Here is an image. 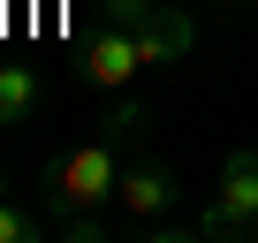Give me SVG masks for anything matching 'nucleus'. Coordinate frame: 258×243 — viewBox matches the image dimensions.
Returning <instances> with one entry per match:
<instances>
[{"label":"nucleus","mask_w":258,"mask_h":243,"mask_svg":"<svg viewBox=\"0 0 258 243\" xmlns=\"http://www.w3.org/2000/svg\"><path fill=\"white\" fill-rule=\"evenodd\" d=\"M38 106H46L38 69H23V61H0V130H31V122H38Z\"/></svg>","instance_id":"423d86ee"},{"label":"nucleus","mask_w":258,"mask_h":243,"mask_svg":"<svg viewBox=\"0 0 258 243\" xmlns=\"http://www.w3.org/2000/svg\"><path fill=\"white\" fill-rule=\"evenodd\" d=\"M76 76H84L91 91L129 99V84L145 76V53H137V38H129L114 16H99V31H91V38H84V53H76Z\"/></svg>","instance_id":"20e7f679"},{"label":"nucleus","mask_w":258,"mask_h":243,"mask_svg":"<svg viewBox=\"0 0 258 243\" xmlns=\"http://www.w3.org/2000/svg\"><path fill=\"white\" fill-rule=\"evenodd\" d=\"M243 243H258V220H250V228H243Z\"/></svg>","instance_id":"1a4fd4ad"},{"label":"nucleus","mask_w":258,"mask_h":243,"mask_svg":"<svg viewBox=\"0 0 258 243\" xmlns=\"http://www.w3.org/2000/svg\"><path fill=\"white\" fill-rule=\"evenodd\" d=\"M213 8H258V0H213Z\"/></svg>","instance_id":"6e6552de"},{"label":"nucleus","mask_w":258,"mask_h":243,"mask_svg":"<svg viewBox=\"0 0 258 243\" xmlns=\"http://www.w3.org/2000/svg\"><path fill=\"white\" fill-rule=\"evenodd\" d=\"M99 16H114L129 38H137L145 69H175V61H190V46H198L182 0H99Z\"/></svg>","instance_id":"f03ea898"},{"label":"nucleus","mask_w":258,"mask_h":243,"mask_svg":"<svg viewBox=\"0 0 258 243\" xmlns=\"http://www.w3.org/2000/svg\"><path fill=\"white\" fill-rule=\"evenodd\" d=\"M175 167L167 160H152V152H129V167H121V190H114V205L129 213V228H152V235H175V228H160L167 220V205H175Z\"/></svg>","instance_id":"39448f33"},{"label":"nucleus","mask_w":258,"mask_h":243,"mask_svg":"<svg viewBox=\"0 0 258 243\" xmlns=\"http://www.w3.org/2000/svg\"><path fill=\"white\" fill-rule=\"evenodd\" d=\"M250 220H258V145H235L228 167H220V190L205 198L190 235H243Z\"/></svg>","instance_id":"7ed1b4c3"},{"label":"nucleus","mask_w":258,"mask_h":243,"mask_svg":"<svg viewBox=\"0 0 258 243\" xmlns=\"http://www.w3.org/2000/svg\"><path fill=\"white\" fill-rule=\"evenodd\" d=\"M53 220L38 213V205H23L16 190H8V175H0V243H38Z\"/></svg>","instance_id":"0eeeda50"},{"label":"nucleus","mask_w":258,"mask_h":243,"mask_svg":"<svg viewBox=\"0 0 258 243\" xmlns=\"http://www.w3.org/2000/svg\"><path fill=\"white\" fill-rule=\"evenodd\" d=\"M137 130H145V99H121L114 122H99V137L69 145L46 175V213L53 228H76V220H99V205H114L121 190V167L137 152Z\"/></svg>","instance_id":"f257e3e1"}]
</instances>
